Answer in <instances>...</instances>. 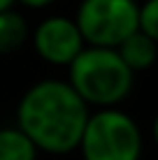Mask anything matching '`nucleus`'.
Wrapping results in <instances>:
<instances>
[{
  "label": "nucleus",
  "mask_w": 158,
  "mask_h": 160,
  "mask_svg": "<svg viewBox=\"0 0 158 160\" xmlns=\"http://www.w3.org/2000/svg\"><path fill=\"white\" fill-rule=\"evenodd\" d=\"M37 151L40 148L19 125L0 128V160H35Z\"/></svg>",
  "instance_id": "obj_8"
},
{
  "label": "nucleus",
  "mask_w": 158,
  "mask_h": 160,
  "mask_svg": "<svg viewBox=\"0 0 158 160\" xmlns=\"http://www.w3.org/2000/svg\"><path fill=\"white\" fill-rule=\"evenodd\" d=\"M154 142H156V146H158V116L154 118Z\"/></svg>",
  "instance_id": "obj_12"
},
{
  "label": "nucleus",
  "mask_w": 158,
  "mask_h": 160,
  "mask_svg": "<svg viewBox=\"0 0 158 160\" xmlns=\"http://www.w3.org/2000/svg\"><path fill=\"white\" fill-rule=\"evenodd\" d=\"M16 0H0V12H5V9H9Z\"/></svg>",
  "instance_id": "obj_11"
},
{
  "label": "nucleus",
  "mask_w": 158,
  "mask_h": 160,
  "mask_svg": "<svg viewBox=\"0 0 158 160\" xmlns=\"http://www.w3.org/2000/svg\"><path fill=\"white\" fill-rule=\"evenodd\" d=\"M116 51L121 53V58L126 60V65L133 72H142L149 70L158 58V42L151 40L146 32L135 30L130 37H126L121 44L116 47Z\"/></svg>",
  "instance_id": "obj_6"
},
{
  "label": "nucleus",
  "mask_w": 158,
  "mask_h": 160,
  "mask_svg": "<svg viewBox=\"0 0 158 160\" xmlns=\"http://www.w3.org/2000/svg\"><path fill=\"white\" fill-rule=\"evenodd\" d=\"M19 2H23L26 7H33V9H42V7H47V5L56 2V0H19Z\"/></svg>",
  "instance_id": "obj_10"
},
{
  "label": "nucleus",
  "mask_w": 158,
  "mask_h": 160,
  "mask_svg": "<svg viewBox=\"0 0 158 160\" xmlns=\"http://www.w3.org/2000/svg\"><path fill=\"white\" fill-rule=\"evenodd\" d=\"M70 68V84L89 107H114L126 100L135 72L110 47H84Z\"/></svg>",
  "instance_id": "obj_2"
},
{
  "label": "nucleus",
  "mask_w": 158,
  "mask_h": 160,
  "mask_svg": "<svg viewBox=\"0 0 158 160\" xmlns=\"http://www.w3.org/2000/svg\"><path fill=\"white\" fill-rule=\"evenodd\" d=\"M140 30L158 42V0H146L140 5Z\"/></svg>",
  "instance_id": "obj_9"
},
{
  "label": "nucleus",
  "mask_w": 158,
  "mask_h": 160,
  "mask_svg": "<svg viewBox=\"0 0 158 160\" xmlns=\"http://www.w3.org/2000/svg\"><path fill=\"white\" fill-rule=\"evenodd\" d=\"M89 116V104L70 81L44 79L23 93L16 109V125L40 151L63 156L79 148Z\"/></svg>",
  "instance_id": "obj_1"
},
{
  "label": "nucleus",
  "mask_w": 158,
  "mask_h": 160,
  "mask_svg": "<svg viewBox=\"0 0 158 160\" xmlns=\"http://www.w3.org/2000/svg\"><path fill=\"white\" fill-rule=\"evenodd\" d=\"M33 47L37 56L51 65H70L84 51L86 42L74 19L49 16L33 32Z\"/></svg>",
  "instance_id": "obj_5"
},
{
  "label": "nucleus",
  "mask_w": 158,
  "mask_h": 160,
  "mask_svg": "<svg viewBox=\"0 0 158 160\" xmlns=\"http://www.w3.org/2000/svg\"><path fill=\"white\" fill-rule=\"evenodd\" d=\"M28 40V23L12 7L0 12V56L14 53Z\"/></svg>",
  "instance_id": "obj_7"
},
{
  "label": "nucleus",
  "mask_w": 158,
  "mask_h": 160,
  "mask_svg": "<svg viewBox=\"0 0 158 160\" xmlns=\"http://www.w3.org/2000/svg\"><path fill=\"white\" fill-rule=\"evenodd\" d=\"M74 21L89 47L116 49L140 30V5L135 0H81Z\"/></svg>",
  "instance_id": "obj_4"
},
{
  "label": "nucleus",
  "mask_w": 158,
  "mask_h": 160,
  "mask_svg": "<svg viewBox=\"0 0 158 160\" xmlns=\"http://www.w3.org/2000/svg\"><path fill=\"white\" fill-rule=\"evenodd\" d=\"M79 151L84 160H140L142 132L126 112L102 107L89 116Z\"/></svg>",
  "instance_id": "obj_3"
}]
</instances>
